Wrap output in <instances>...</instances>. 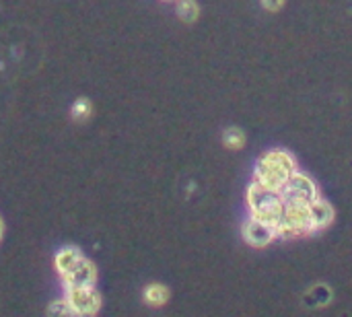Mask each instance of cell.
Listing matches in <instances>:
<instances>
[{
	"label": "cell",
	"mask_w": 352,
	"mask_h": 317,
	"mask_svg": "<svg viewBox=\"0 0 352 317\" xmlns=\"http://www.w3.org/2000/svg\"><path fill=\"white\" fill-rule=\"evenodd\" d=\"M245 204H248V212L250 217L264 221L272 227L278 229V225L283 223V215H285V200L280 196V192L276 190H268L260 184H256L252 179V184L245 190Z\"/></svg>",
	"instance_id": "cell-2"
},
{
	"label": "cell",
	"mask_w": 352,
	"mask_h": 317,
	"mask_svg": "<svg viewBox=\"0 0 352 317\" xmlns=\"http://www.w3.org/2000/svg\"><path fill=\"white\" fill-rule=\"evenodd\" d=\"M169 2H171V0H169ZM175 2H177V0H175Z\"/></svg>",
	"instance_id": "cell-16"
},
{
	"label": "cell",
	"mask_w": 352,
	"mask_h": 317,
	"mask_svg": "<svg viewBox=\"0 0 352 317\" xmlns=\"http://www.w3.org/2000/svg\"><path fill=\"white\" fill-rule=\"evenodd\" d=\"M169 297H171L169 289H167L165 285H161V283H151V285L142 291V299H144V303L151 305V307H163V305H167Z\"/></svg>",
	"instance_id": "cell-8"
},
{
	"label": "cell",
	"mask_w": 352,
	"mask_h": 317,
	"mask_svg": "<svg viewBox=\"0 0 352 317\" xmlns=\"http://www.w3.org/2000/svg\"><path fill=\"white\" fill-rule=\"evenodd\" d=\"M334 221H336V210L326 198L320 196L318 200L311 202V231H314V235L326 231Z\"/></svg>",
	"instance_id": "cell-7"
},
{
	"label": "cell",
	"mask_w": 352,
	"mask_h": 317,
	"mask_svg": "<svg viewBox=\"0 0 352 317\" xmlns=\"http://www.w3.org/2000/svg\"><path fill=\"white\" fill-rule=\"evenodd\" d=\"M47 314H50V316H72V311H70V305H68L66 297H64V299H56V301H52V303L47 305Z\"/></svg>",
	"instance_id": "cell-13"
},
{
	"label": "cell",
	"mask_w": 352,
	"mask_h": 317,
	"mask_svg": "<svg viewBox=\"0 0 352 317\" xmlns=\"http://www.w3.org/2000/svg\"><path fill=\"white\" fill-rule=\"evenodd\" d=\"M62 285L64 289H70V287H93L97 283V268L95 264L80 256L62 276Z\"/></svg>",
	"instance_id": "cell-6"
},
{
	"label": "cell",
	"mask_w": 352,
	"mask_h": 317,
	"mask_svg": "<svg viewBox=\"0 0 352 317\" xmlns=\"http://www.w3.org/2000/svg\"><path fill=\"white\" fill-rule=\"evenodd\" d=\"M299 169V163L295 159V155L287 149L274 146L264 151L256 163H254V173L252 179L268 190H276L280 192L283 186L291 179V175Z\"/></svg>",
	"instance_id": "cell-1"
},
{
	"label": "cell",
	"mask_w": 352,
	"mask_h": 317,
	"mask_svg": "<svg viewBox=\"0 0 352 317\" xmlns=\"http://www.w3.org/2000/svg\"><path fill=\"white\" fill-rule=\"evenodd\" d=\"M2 233H4V225H2V219H0V239H2Z\"/></svg>",
	"instance_id": "cell-15"
},
{
	"label": "cell",
	"mask_w": 352,
	"mask_h": 317,
	"mask_svg": "<svg viewBox=\"0 0 352 317\" xmlns=\"http://www.w3.org/2000/svg\"><path fill=\"white\" fill-rule=\"evenodd\" d=\"M66 301L72 316H95L101 309V295L93 287H70L66 289Z\"/></svg>",
	"instance_id": "cell-5"
},
{
	"label": "cell",
	"mask_w": 352,
	"mask_h": 317,
	"mask_svg": "<svg viewBox=\"0 0 352 317\" xmlns=\"http://www.w3.org/2000/svg\"><path fill=\"white\" fill-rule=\"evenodd\" d=\"M82 256V252L78 250V248H72V245H68V248H62L58 254H56V258H54V266H56V270H58V274L62 276L78 258Z\"/></svg>",
	"instance_id": "cell-10"
},
{
	"label": "cell",
	"mask_w": 352,
	"mask_h": 317,
	"mask_svg": "<svg viewBox=\"0 0 352 317\" xmlns=\"http://www.w3.org/2000/svg\"><path fill=\"white\" fill-rule=\"evenodd\" d=\"M280 196H283L285 202H314V200H318L322 194H320L318 182H316L309 173L297 169V171L291 175V179L283 186Z\"/></svg>",
	"instance_id": "cell-3"
},
{
	"label": "cell",
	"mask_w": 352,
	"mask_h": 317,
	"mask_svg": "<svg viewBox=\"0 0 352 317\" xmlns=\"http://www.w3.org/2000/svg\"><path fill=\"white\" fill-rule=\"evenodd\" d=\"M241 237L254 250H264V248H268V245H272L274 241L280 239L276 227H272V225H268L264 221H258L254 217H248L243 221V225H241Z\"/></svg>",
	"instance_id": "cell-4"
},
{
	"label": "cell",
	"mask_w": 352,
	"mask_h": 317,
	"mask_svg": "<svg viewBox=\"0 0 352 317\" xmlns=\"http://www.w3.org/2000/svg\"><path fill=\"white\" fill-rule=\"evenodd\" d=\"M221 140H223V144H225L229 151H241V149L245 146V142H248V136H245L243 128H239V126H229V128L223 130Z\"/></svg>",
	"instance_id": "cell-9"
},
{
	"label": "cell",
	"mask_w": 352,
	"mask_h": 317,
	"mask_svg": "<svg viewBox=\"0 0 352 317\" xmlns=\"http://www.w3.org/2000/svg\"><path fill=\"white\" fill-rule=\"evenodd\" d=\"M91 113H93V105H91V101H89L87 97L76 99V101L72 103V107H70V116H72L74 120H87Z\"/></svg>",
	"instance_id": "cell-12"
},
{
	"label": "cell",
	"mask_w": 352,
	"mask_h": 317,
	"mask_svg": "<svg viewBox=\"0 0 352 317\" xmlns=\"http://www.w3.org/2000/svg\"><path fill=\"white\" fill-rule=\"evenodd\" d=\"M285 2H287V0H260L262 8L268 10V12H278V10H283Z\"/></svg>",
	"instance_id": "cell-14"
},
{
	"label": "cell",
	"mask_w": 352,
	"mask_h": 317,
	"mask_svg": "<svg viewBox=\"0 0 352 317\" xmlns=\"http://www.w3.org/2000/svg\"><path fill=\"white\" fill-rule=\"evenodd\" d=\"M175 12L184 23H196L200 17V6L196 0H177Z\"/></svg>",
	"instance_id": "cell-11"
}]
</instances>
